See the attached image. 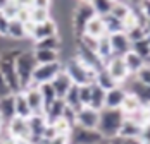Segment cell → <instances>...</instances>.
<instances>
[{"instance_id": "e0dca14e", "label": "cell", "mask_w": 150, "mask_h": 144, "mask_svg": "<svg viewBox=\"0 0 150 144\" xmlns=\"http://www.w3.org/2000/svg\"><path fill=\"white\" fill-rule=\"evenodd\" d=\"M83 34H88L91 38H102L104 34H107V31H105V24H104V19L100 17V15H93L90 21L86 22V26H85V33Z\"/></svg>"}, {"instance_id": "9f6ffc18", "label": "cell", "mask_w": 150, "mask_h": 144, "mask_svg": "<svg viewBox=\"0 0 150 144\" xmlns=\"http://www.w3.org/2000/svg\"><path fill=\"white\" fill-rule=\"evenodd\" d=\"M100 144H109V141H102V143H100Z\"/></svg>"}, {"instance_id": "7bdbcfd3", "label": "cell", "mask_w": 150, "mask_h": 144, "mask_svg": "<svg viewBox=\"0 0 150 144\" xmlns=\"http://www.w3.org/2000/svg\"><path fill=\"white\" fill-rule=\"evenodd\" d=\"M136 24H138V21H136V15H135L133 10L126 15L124 19H122V29H124V33H126V31H129L131 28H135Z\"/></svg>"}, {"instance_id": "9a60e30c", "label": "cell", "mask_w": 150, "mask_h": 144, "mask_svg": "<svg viewBox=\"0 0 150 144\" xmlns=\"http://www.w3.org/2000/svg\"><path fill=\"white\" fill-rule=\"evenodd\" d=\"M126 94H128L126 87L121 86V84L112 87V89H109V91H105V106L104 108H121Z\"/></svg>"}, {"instance_id": "5b68a950", "label": "cell", "mask_w": 150, "mask_h": 144, "mask_svg": "<svg viewBox=\"0 0 150 144\" xmlns=\"http://www.w3.org/2000/svg\"><path fill=\"white\" fill-rule=\"evenodd\" d=\"M105 141L97 129H85L79 125H73L67 134V144H100Z\"/></svg>"}, {"instance_id": "4316f807", "label": "cell", "mask_w": 150, "mask_h": 144, "mask_svg": "<svg viewBox=\"0 0 150 144\" xmlns=\"http://www.w3.org/2000/svg\"><path fill=\"white\" fill-rule=\"evenodd\" d=\"M97 55L102 58V62L109 60L110 57H114L112 55V46H110V38H109V34H104L102 38H98V45H97Z\"/></svg>"}, {"instance_id": "2e32d148", "label": "cell", "mask_w": 150, "mask_h": 144, "mask_svg": "<svg viewBox=\"0 0 150 144\" xmlns=\"http://www.w3.org/2000/svg\"><path fill=\"white\" fill-rule=\"evenodd\" d=\"M50 84L54 86L55 89V94H57V98H64L66 96V93L69 91V87L73 86V81H71V77L64 72V69L50 81Z\"/></svg>"}, {"instance_id": "83f0119b", "label": "cell", "mask_w": 150, "mask_h": 144, "mask_svg": "<svg viewBox=\"0 0 150 144\" xmlns=\"http://www.w3.org/2000/svg\"><path fill=\"white\" fill-rule=\"evenodd\" d=\"M33 55L36 64H52V62H59L60 55L55 50H33Z\"/></svg>"}, {"instance_id": "11a10c76", "label": "cell", "mask_w": 150, "mask_h": 144, "mask_svg": "<svg viewBox=\"0 0 150 144\" xmlns=\"http://www.w3.org/2000/svg\"><path fill=\"white\" fill-rule=\"evenodd\" d=\"M147 33H149V34H150V19H149V21H147Z\"/></svg>"}, {"instance_id": "ac0fdd59", "label": "cell", "mask_w": 150, "mask_h": 144, "mask_svg": "<svg viewBox=\"0 0 150 144\" xmlns=\"http://www.w3.org/2000/svg\"><path fill=\"white\" fill-rule=\"evenodd\" d=\"M126 91H128V93H131V94H135L136 98L140 100L142 106H147V105H150V86H147V84H142L140 81L133 79L131 86L128 87Z\"/></svg>"}, {"instance_id": "ffe728a7", "label": "cell", "mask_w": 150, "mask_h": 144, "mask_svg": "<svg viewBox=\"0 0 150 144\" xmlns=\"http://www.w3.org/2000/svg\"><path fill=\"white\" fill-rule=\"evenodd\" d=\"M0 115L4 117L5 122H9L12 117H16V101L12 93L7 96H0Z\"/></svg>"}, {"instance_id": "484cf974", "label": "cell", "mask_w": 150, "mask_h": 144, "mask_svg": "<svg viewBox=\"0 0 150 144\" xmlns=\"http://www.w3.org/2000/svg\"><path fill=\"white\" fill-rule=\"evenodd\" d=\"M60 46H62L60 36L55 34V36H48V38L35 41V48L33 50H55V52H60Z\"/></svg>"}, {"instance_id": "3957f363", "label": "cell", "mask_w": 150, "mask_h": 144, "mask_svg": "<svg viewBox=\"0 0 150 144\" xmlns=\"http://www.w3.org/2000/svg\"><path fill=\"white\" fill-rule=\"evenodd\" d=\"M36 60H35V55L33 52H21L19 57L14 60V67L16 72H17V77H19V84H21V89H26V87L31 84V75H33V71L36 67Z\"/></svg>"}, {"instance_id": "680465c9", "label": "cell", "mask_w": 150, "mask_h": 144, "mask_svg": "<svg viewBox=\"0 0 150 144\" xmlns=\"http://www.w3.org/2000/svg\"><path fill=\"white\" fill-rule=\"evenodd\" d=\"M149 122H150V118H149Z\"/></svg>"}, {"instance_id": "e575fe53", "label": "cell", "mask_w": 150, "mask_h": 144, "mask_svg": "<svg viewBox=\"0 0 150 144\" xmlns=\"http://www.w3.org/2000/svg\"><path fill=\"white\" fill-rule=\"evenodd\" d=\"M48 19H52V12L50 9H38V7H31L30 12V21L35 24H42Z\"/></svg>"}, {"instance_id": "d6986e66", "label": "cell", "mask_w": 150, "mask_h": 144, "mask_svg": "<svg viewBox=\"0 0 150 144\" xmlns=\"http://www.w3.org/2000/svg\"><path fill=\"white\" fill-rule=\"evenodd\" d=\"M142 127H143V125H140V124L135 122L133 118L124 117V120H122V124H121V129H119V134H117V136H121V137H135V139H138L140 134H142Z\"/></svg>"}, {"instance_id": "5bb4252c", "label": "cell", "mask_w": 150, "mask_h": 144, "mask_svg": "<svg viewBox=\"0 0 150 144\" xmlns=\"http://www.w3.org/2000/svg\"><path fill=\"white\" fill-rule=\"evenodd\" d=\"M48 125V122H47V118L43 113H33V115L28 118V127H30V132H31V143L35 144L38 139H42V136H43V130L45 127Z\"/></svg>"}, {"instance_id": "d6a6232c", "label": "cell", "mask_w": 150, "mask_h": 144, "mask_svg": "<svg viewBox=\"0 0 150 144\" xmlns=\"http://www.w3.org/2000/svg\"><path fill=\"white\" fill-rule=\"evenodd\" d=\"M102 19H104V24H105V31H107V34H114V33H121V31H124L122 29V21L117 19V17H114L112 14H107V15H100Z\"/></svg>"}, {"instance_id": "1f68e13d", "label": "cell", "mask_w": 150, "mask_h": 144, "mask_svg": "<svg viewBox=\"0 0 150 144\" xmlns=\"http://www.w3.org/2000/svg\"><path fill=\"white\" fill-rule=\"evenodd\" d=\"M131 50H133L135 53H138L143 60H147V58L150 57V34H147L145 38L138 40L135 43H131Z\"/></svg>"}, {"instance_id": "f546056e", "label": "cell", "mask_w": 150, "mask_h": 144, "mask_svg": "<svg viewBox=\"0 0 150 144\" xmlns=\"http://www.w3.org/2000/svg\"><path fill=\"white\" fill-rule=\"evenodd\" d=\"M64 100V103L69 106V108H73V110H79L81 108V101H79V86H76V84H73V86L69 87V91L66 93V96L62 98Z\"/></svg>"}, {"instance_id": "6da1fadb", "label": "cell", "mask_w": 150, "mask_h": 144, "mask_svg": "<svg viewBox=\"0 0 150 144\" xmlns=\"http://www.w3.org/2000/svg\"><path fill=\"white\" fill-rule=\"evenodd\" d=\"M122 120H124V113L121 112V108H102L97 130L102 134L104 139H112L119 134Z\"/></svg>"}, {"instance_id": "8fae6325", "label": "cell", "mask_w": 150, "mask_h": 144, "mask_svg": "<svg viewBox=\"0 0 150 144\" xmlns=\"http://www.w3.org/2000/svg\"><path fill=\"white\" fill-rule=\"evenodd\" d=\"M109 38H110V46H112V55L114 57H122L131 50V41L128 40L124 31L109 34Z\"/></svg>"}, {"instance_id": "816d5d0a", "label": "cell", "mask_w": 150, "mask_h": 144, "mask_svg": "<svg viewBox=\"0 0 150 144\" xmlns=\"http://www.w3.org/2000/svg\"><path fill=\"white\" fill-rule=\"evenodd\" d=\"M47 144H67V136H57L52 141H47Z\"/></svg>"}, {"instance_id": "db71d44e", "label": "cell", "mask_w": 150, "mask_h": 144, "mask_svg": "<svg viewBox=\"0 0 150 144\" xmlns=\"http://www.w3.org/2000/svg\"><path fill=\"white\" fill-rule=\"evenodd\" d=\"M7 2H9V0H0V9H2V7H4V5L7 3Z\"/></svg>"}, {"instance_id": "d590c367", "label": "cell", "mask_w": 150, "mask_h": 144, "mask_svg": "<svg viewBox=\"0 0 150 144\" xmlns=\"http://www.w3.org/2000/svg\"><path fill=\"white\" fill-rule=\"evenodd\" d=\"M114 2L116 0H91L90 3L97 15H107V14H110Z\"/></svg>"}, {"instance_id": "f35d334b", "label": "cell", "mask_w": 150, "mask_h": 144, "mask_svg": "<svg viewBox=\"0 0 150 144\" xmlns=\"http://www.w3.org/2000/svg\"><path fill=\"white\" fill-rule=\"evenodd\" d=\"M149 33H147V28H143V26H138L136 24L135 28H131L129 31H126V36H128V40L131 41V43H135L138 40H142V38H145Z\"/></svg>"}, {"instance_id": "30bf717a", "label": "cell", "mask_w": 150, "mask_h": 144, "mask_svg": "<svg viewBox=\"0 0 150 144\" xmlns=\"http://www.w3.org/2000/svg\"><path fill=\"white\" fill-rule=\"evenodd\" d=\"M98 117H100L98 110H93L90 106H81L76 112V125L85 127V129H97Z\"/></svg>"}, {"instance_id": "f907efd6", "label": "cell", "mask_w": 150, "mask_h": 144, "mask_svg": "<svg viewBox=\"0 0 150 144\" xmlns=\"http://www.w3.org/2000/svg\"><path fill=\"white\" fill-rule=\"evenodd\" d=\"M7 94H11V89L7 86V82H5L2 72H0V96H7Z\"/></svg>"}, {"instance_id": "681fc988", "label": "cell", "mask_w": 150, "mask_h": 144, "mask_svg": "<svg viewBox=\"0 0 150 144\" xmlns=\"http://www.w3.org/2000/svg\"><path fill=\"white\" fill-rule=\"evenodd\" d=\"M31 5L38 9H52V0H31Z\"/></svg>"}, {"instance_id": "8992f818", "label": "cell", "mask_w": 150, "mask_h": 144, "mask_svg": "<svg viewBox=\"0 0 150 144\" xmlns=\"http://www.w3.org/2000/svg\"><path fill=\"white\" fill-rule=\"evenodd\" d=\"M62 71V62H52V64H38L33 71L31 75V84L30 86H40V84H45L50 82L59 72Z\"/></svg>"}, {"instance_id": "6f0895ef", "label": "cell", "mask_w": 150, "mask_h": 144, "mask_svg": "<svg viewBox=\"0 0 150 144\" xmlns=\"http://www.w3.org/2000/svg\"><path fill=\"white\" fill-rule=\"evenodd\" d=\"M78 2H91V0H78Z\"/></svg>"}, {"instance_id": "603a6c76", "label": "cell", "mask_w": 150, "mask_h": 144, "mask_svg": "<svg viewBox=\"0 0 150 144\" xmlns=\"http://www.w3.org/2000/svg\"><path fill=\"white\" fill-rule=\"evenodd\" d=\"M64 108H66L64 100H62V98H57V100L54 101L48 108H45V112H43L47 122H48V124H52V122H55L57 118H60L62 113H64Z\"/></svg>"}, {"instance_id": "ba28073f", "label": "cell", "mask_w": 150, "mask_h": 144, "mask_svg": "<svg viewBox=\"0 0 150 144\" xmlns=\"http://www.w3.org/2000/svg\"><path fill=\"white\" fill-rule=\"evenodd\" d=\"M5 130L11 137L14 139H31V132L28 127V120L21 118V117H12L7 124H5Z\"/></svg>"}, {"instance_id": "d4e9b609", "label": "cell", "mask_w": 150, "mask_h": 144, "mask_svg": "<svg viewBox=\"0 0 150 144\" xmlns=\"http://www.w3.org/2000/svg\"><path fill=\"white\" fill-rule=\"evenodd\" d=\"M95 84H98L104 91H109V89H112V87L119 86V82H116V81H114V77L107 72L105 67H104V69H100V71H97V75H95Z\"/></svg>"}, {"instance_id": "7402d4cb", "label": "cell", "mask_w": 150, "mask_h": 144, "mask_svg": "<svg viewBox=\"0 0 150 144\" xmlns=\"http://www.w3.org/2000/svg\"><path fill=\"white\" fill-rule=\"evenodd\" d=\"M14 101H16V117H21V118H26L28 120L33 113H31V108H30V105H28V100H26L24 93L23 91L16 93Z\"/></svg>"}, {"instance_id": "bcb514c9", "label": "cell", "mask_w": 150, "mask_h": 144, "mask_svg": "<svg viewBox=\"0 0 150 144\" xmlns=\"http://www.w3.org/2000/svg\"><path fill=\"white\" fill-rule=\"evenodd\" d=\"M138 139H140V143L142 144H150V122L142 127V134H140Z\"/></svg>"}, {"instance_id": "7c38bea8", "label": "cell", "mask_w": 150, "mask_h": 144, "mask_svg": "<svg viewBox=\"0 0 150 144\" xmlns=\"http://www.w3.org/2000/svg\"><path fill=\"white\" fill-rule=\"evenodd\" d=\"M26 100H28V105L31 108V113H43L45 110V105H43V98H42V93L38 86H28L26 89H23Z\"/></svg>"}, {"instance_id": "52a82bcc", "label": "cell", "mask_w": 150, "mask_h": 144, "mask_svg": "<svg viewBox=\"0 0 150 144\" xmlns=\"http://www.w3.org/2000/svg\"><path fill=\"white\" fill-rule=\"evenodd\" d=\"M0 72H2V75H4V79H5V82H7V86H9L12 94L23 91L21 84H19V77H17L16 67H14V60L0 57Z\"/></svg>"}, {"instance_id": "ee69618b", "label": "cell", "mask_w": 150, "mask_h": 144, "mask_svg": "<svg viewBox=\"0 0 150 144\" xmlns=\"http://www.w3.org/2000/svg\"><path fill=\"white\" fill-rule=\"evenodd\" d=\"M109 144H142L140 139H135V137H121V136H116L112 139H109Z\"/></svg>"}, {"instance_id": "ab89813d", "label": "cell", "mask_w": 150, "mask_h": 144, "mask_svg": "<svg viewBox=\"0 0 150 144\" xmlns=\"http://www.w3.org/2000/svg\"><path fill=\"white\" fill-rule=\"evenodd\" d=\"M52 125H54V129H55V132H57V136H67L69 134V130L73 129V125L66 120V118H57L55 122H52Z\"/></svg>"}, {"instance_id": "f5cc1de1", "label": "cell", "mask_w": 150, "mask_h": 144, "mask_svg": "<svg viewBox=\"0 0 150 144\" xmlns=\"http://www.w3.org/2000/svg\"><path fill=\"white\" fill-rule=\"evenodd\" d=\"M5 124H7V122L4 120V117L0 115V136H2V134H4V130H5Z\"/></svg>"}, {"instance_id": "b9f144b4", "label": "cell", "mask_w": 150, "mask_h": 144, "mask_svg": "<svg viewBox=\"0 0 150 144\" xmlns=\"http://www.w3.org/2000/svg\"><path fill=\"white\" fill-rule=\"evenodd\" d=\"M90 96H91V84L79 86V101H81V106H88L90 105Z\"/></svg>"}, {"instance_id": "44dd1931", "label": "cell", "mask_w": 150, "mask_h": 144, "mask_svg": "<svg viewBox=\"0 0 150 144\" xmlns=\"http://www.w3.org/2000/svg\"><path fill=\"white\" fill-rule=\"evenodd\" d=\"M122 60H124V64H126V69L129 72V75H135L136 72L145 65V60L140 57L138 53H135L133 50H129L126 55H122Z\"/></svg>"}, {"instance_id": "f6af8a7d", "label": "cell", "mask_w": 150, "mask_h": 144, "mask_svg": "<svg viewBox=\"0 0 150 144\" xmlns=\"http://www.w3.org/2000/svg\"><path fill=\"white\" fill-rule=\"evenodd\" d=\"M62 118H66L71 125H74L76 124V110L73 108H69L67 105H66V108H64V113H62Z\"/></svg>"}, {"instance_id": "836d02e7", "label": "cell", "mask_w": 150, "mask_h": 144, "mask_svg": "<svg viewBox=\"0 0 150 144\" xmlns=\"http://www.w3.org/2000/svg\"><path fill=\"white\" fill-rule=\"evenodd\" d=\"M38 89H40V93H42V98H43V105H45V108H48L54 101L57 100L55 89H54V86H52L50 82L40 84V86H38ZM43 112H45V110H43Z\"/></svg>"}, {"instance_id": "cb8c5ba5", "label": "cell", "mask_w": 150, "mask_h": 144, "mask_svg": "<svg viewBox=\"0 0 150 144\" xmlns=\"http://www.w3.org/2000/svg\"><path fill=\"white\" fill-rule=\"evenodd\" d=\"M88 106L93 108V110H98V112L105 106V91L95 82L91 84V96H90V105Z\"/></svg>"}, {"instance_id": "60d3db41", "label": "cell", "mask_w": 150, "mask_h": 144, "mask_svg": "<svg viewBox=\"0 0 150 144\" xmlns=\"http://www.w3.org/2000/svg\"><path fill=\"white\" fill-rule=\"evenodd\" d=\"M133 77H135L136 81H140L142 84L150 86V65H149V64H145V65H143V67L136 72L135 75H133Z\"/></svg>"}, {"instance_id": "8d00e7d4", "label": "cell", "mask_w": 150, "mask_h": 144, "mask_svg": "<svg viewBox=\"0 0 150 144\" xmlns=\"http://www.w3.org/2000/svg\"><path fill=\"white\" fill-rule=\"evenodd\" d=\"M129 12H131L129 3H126V2H122V0H116L114 5H112V10H110V14L114 15V17H117V19H121V21L129 14Z\"/></svg>"}, {"instance_id": "4fadbf2b", "label": "cell", "mask_w": 150, "mask_h": 144, "mask_svg": "<svg viewBox=\"0 0 150 144\" xmlns=\"http://www.w3.org/2000/svg\"><path fill=\"white\" fill-rule=\"evenodd\" d=\"M59 34V26L54 19H48L42 24H35V29L31 33V40L33 41H38V40H43V38H48V36H55Z\"/></svg>"}, {"instance_id": "f1b7e54d", "label": "cell", "mask_w": 150, "mask_h": 144, "mask_svg": "<svg viewBox=\"0 0 150 144\" xmlns=\"http://www.w3.org/2000/svg\"><path fill=\"white\" fill-rule=\"evenodd\" d=\"M140 108H142V103H140V100L136 98L135 94L128 93V94H126V98H124V101H122V105H121V112L124 113V117L135 113L136 110H140Z\"/></svg>"}, {"instance_id": "277c9868", "label": "cell", "mask_w": 150, "mask_h": 144, "mask_svg": "<svg viewBox=\"0 0 150 144\" xmlns=\"http://www.w3.org/2000/svg\"><path fill=\"white\" fill-rule=\"evenodd\" d=\"M93 15L97 14L90 2H78V5L73 10V15H71V29L74 33V38H79L85 33V26Z\"/></svg>"}, {"instance_id": "4dcf8cb0", "label": "cell", "mask_w": 150, "mask_h": 144, "mask_svg": "<svg viewBox=\"0 0 150 144\" xmlns=\"http://www.w3.org/2000/svg\"><path fill=\"white\" fill-rule=\"evenodd\" d=\"M7 36L12 38V40H23V38H26L24 22H21L19 19H11L9 21V29H7Z\"/></svg>"}, {"instance_id": "c3c4849f", "label": "cell", "mask_w": 150, "mask_h": 144, "mask_svg": "<svg viewBox=\"0 0 150 144\" xmlns=\"http://www.w3.org/2000/svg\"><path fill=\"white\" fill-rule=\"evenodd\" d=\"M7 29H9V19L0 12V36H7Z\"/></svg>"}, {"instance_id": "7a4b0ae2", "label": "cell", "mask_w": 150, "mask_h": 144, "mask_svg": "<svg viewBox=\"0 0 150 144\" xmlns=\"http://www.w3.org/2000/svg\"><path fill=\"white\" fill-rule=\"evenodd\" d=\"M62 69L71 77L73 84H76V86H85V84H93L95 82L97 71H93L88 65H85L76 55L67 58L66 64H62Z\"/></svg>"}, {"instance_id": "9c48e42d", "label": "cell", "mask_w": 150, "mask_h": 144, "mask_svg": "<svg viewBox=\"0 0 150 144\" xmlns=\"http://www.w3.org/2000/svg\"><path fill=\"white\" fill-rule=\"evenodd\" d=\"M105 69H107V72L114 77V81L119 82V84H122V82L129 77V72L126 69V64H124L122 57H110L105 62Z\"/></svg>"}, {"instance_id": "74e56055", "label": "cell", "mask_w": 150, "mask_h": 144, "mask_svg": "<svg viewBox=\"0 0 150 144\" xmlns=\"http://www.w3.org/2000/svg\"><path fill=\"white\" fill-rule=\"evenodd\" d=\"M19 9H21V5L17 3V0H9V2H7V3L0 9V12L5 15L9 21H11V19H16V17H17V14H19Z\"/></svg>"}, {"instance_id": "7dc6e473", "label": "cell", "mask_w": 150, "mask_h": 144, "mask_svg": "<svg viewBox=\"0 0 150 144\" xmlns=\"http://www.w3.org/2000/svg\"><path fill=\"white\" fill-rule=\"evenodd\" d=\"M138 7L143 12V15L150 19V0H138Z\"/></svg>"}]
</instances>
